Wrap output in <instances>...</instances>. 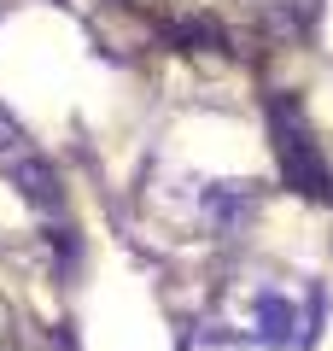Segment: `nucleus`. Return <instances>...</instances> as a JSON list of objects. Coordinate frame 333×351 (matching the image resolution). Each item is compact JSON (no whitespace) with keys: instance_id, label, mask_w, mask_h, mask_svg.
<instances>
[{"instance_id":"obj_3","label":"nucleus","mask_w":333,"mask_h":351,"mask_svg":"<svg viewBox=\"0 0 333 351\" xmlns=\"http://www.w3.org/2000/svg\"><path fill=\"white\" fill-rule=\"evenodd\" d=\"M199 205H205L210 228H240L251 217V205H258V188H251V182H210V188L199 193Z\"/></svg>"},{"instance_id":"obj_2","label":"nucleus","mask_w":333,"mask_h":351,"mask_svg":"<svg viewBox=\"0 0 333 351\" xmlns=\"http://www.w3.org/2000/svg\"><path fill=\"white\" fill-rule=\"evenodd\" d=\"M246 339H258V346H298V339H304V311H298V299L263 287L258 299H251V334Z\"/></svg>"},{"instance_id":"obj_5","label":"nucleus","mask_w":333,"mask_h":351,"mask_svg":"<svg viewBox=\"0 0 333 351\" xmlns=\"http://www.w3.org/2000/svg\"><path fill=\"white\" fill-rule=\"evenodd\" d=\"M18 141H24V129H18V117H12V112H0V152H12Z\"/></svg>"},{"instance_id":"obj_1","label":"nucleus","mask_w":333,"mask_h":351,"mask_svg":"<svg viewBox=\"0 0 333 351\" xmlns=\"http://www.w3.org/2000/svg\"><path fill=\"white\" fill-rule=\"evenodd\" d=\"M269 135H275V158H281L286 182H293L298 193H310V199H333V170L321 164V152H316V141H310L304 117H298L286 100L269 106Z\"/></svg>"},{"instance_id":"obj_4","label":"nucleus","mask_w":333,"mask_h":351,"mask_svg":"<svg viewBox=\"0 0 333 351\" xmlns=\"http://www.w3.org/2000/svg\"><path fill=\"white\" fill-rule=\"evenodd\" d=\"M6 176H12V188L24 193L36 211H59V205H64V188H59V176H53L47 158H18Z\"/></svg>"}]
</instances>
